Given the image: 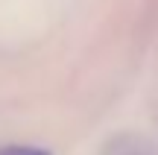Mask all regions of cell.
I'll return each mask as SVG.
<instances>
[{
	"mask_svg": "<svg viewBox=\"0 0 158 155\" xmlns=\"http://www.w3.org/2000/svg\"><path fill=\"white\" fill-rule=\"evenodd\" d=\"M0 155H50L47 149H35V146H6Z\"/></svg>",
	"mask_w": 158,
	"mask_h": 155,
	"instance_id": "cell-1",
	"label": "cell"
}]
</instances>
